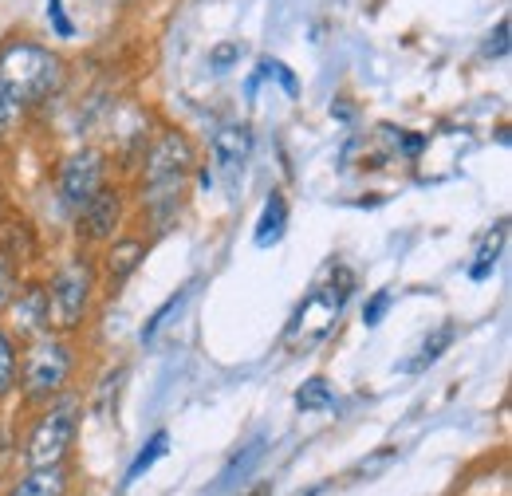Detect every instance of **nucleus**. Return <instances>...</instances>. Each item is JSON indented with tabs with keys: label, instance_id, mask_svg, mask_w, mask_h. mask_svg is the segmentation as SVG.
I'll use <instances>...</instances> for the list:
<instances>
[{
	"label": "nucleus",
	"instance_id": "f257e3e1",
	"mask_svg": "<svg viewBox=\"0 0 512 496\" xmlns=\"http://www.w3.org/2000/svg\"><path fill=\"white\" fill-rule=\"evenodd\" d=\"M197 170V146L186 130H162L142 158V201L146 213L166 229L186 197V182Z\"/></svg>",
	"mask_w": 512,
	"mask_h": 496
},
{
	"label": "nucleus",
	"instance_id": "f03ea898",
	"mask_svg": "<svg viewBox=\"0 0 512 496\" xmlns=\"http://www.w3.org/2000/svg\"><path fill=\"white\" fill-rule=\"evenodd\" d=\"M67 79L64 60L36 40H8L0 48V87L28 111L60 95Z\"/></svg>",
	"mask_w": 512,
	"mask_h": 496
},
{
	"label": "nucleus",
	"instance_id": "7ed1b4c3",
	"mask_svg": "<svg viewBox=\"0 0 512 496\" xmlns=\"http://www.w3.org/2000/svg\"><path fill=\"white\" fill-rule=\"evenodd\" d=\"M71 374H75V347L71 335L60 331H44L36 339H28L20 347V363H16V390L28 406H44L56 394L71 390Z\"/></svg>",
	"mask_w": 512,
	"mask_h": 496
},
{
	"label": "nucleus",
	"instance_id": "20e7f679",
	"mask_svg": "<svg viewBox=\"0 0 512 496\" xmlns=\"http://www.w3.org/2000/svg\"><path fill=\"white\" fill-rule=\"evenodd\" d=\"M48 311H52V331L60 335H75L95 304V292H99V268H95V256L87 252H75L56 264V272L48 276Z\"/></svg>",
	"mask_w": 512,
	"mask_h": 496
},
{
	"label": "nucleus",
	"instance_id": "39448f33",
	"mask_svg": "<svg viewBox=\"0 0 512 496\" xmlns=\"http://www.w3.org/2000/svg\"><path fill=\"white\" fill-rule=\"evenodd\" d=\"M79 394L64 390L52 402L40 406V418L24 437V469H44V465H64L71 457V445L79 434Z\"/></svg>",
	"mask_w": 512,
	"mask_h": 496
},
{
	"label": "nucleus",
	"instance_id": "423d86ee",
	"mask_svg": "<svg viewBox=\"0 0 512 496\" xmlns=\"http://www.w3.org/2000/svg\"><path fill=\"white\" fill-rule=\"evenodd\" d=\"M123 221H127V193L107 182L75 213V237L83 248H103L123 233Z\"/></svg>",
	"mask_w": 512,
	"mask_h": 496
},
{
	"label": "nucleus",
	"instance_id": "0eeeda50",
	"mask_svg": "<svg viewBox=\"0 0 512 496\" xmlns=\"http://www.w3.org/2000/svg\"><path fill=\"white\" fill-rule=\"evenodd\" d=\"M103 186H107V154L103 150L83 146V150L67 154L60 178H56V193H60L67 213H79Z\"/></svg>",
	"mask_w": 512,
	"mask_h": 496
},
{
	"label": "nucleus",
	"instance_id": "6e6552de",
	"mask_svg": "<svg viewBox=\"0 0 512 496\" xmlns=\"http://www.w3.org/2000/svg\"><path fill=\"white\" fill-rule=\"evenodd\" d=\"M8 331L16 343H28L44 331H52V311H48V288L40 280H20L12 300H8Z\"/></svg>",
	"mask_w": 512,
	"mask_h": 496
},
{
	"label": "nucleus",
	"instance_id": "1a4fd4ad",
	"mask_svg": "<svg viewBox=\"0 0 512 496\" xmlns=\"http://www.w3.org/2000/svg\"><path fill=\"white\" fill-rule=\"evenodd\" d=\"M351 292H335V288H320V292H312L300 311H296V319H292V327H288V339H296V343H304V347H316L323 343L327 335H331V327H335V319H339V311H343V300H347Z\"/></svg>",
	"mask_w": 512,
	"mask_h": 496
},
{
	"label": "nucleus",
	"instance_id": "9d476101",
	"mask_svg": "<svg viewBox=\"0 0 512 496\" xmlns=\"http://www.w3.org/2000/svg\"><path fill=\"white\" fill-rule=\"evenodd\" d=\"M146 252H150V241H142V237H123V233H119L111 245H103V256L95 260V268H99V284H107V288L127 284L130 276L142 268Z\"/></svg>",
	"mask_w": 512,
	"mask_h": 496
},
{
	"label": "nucleus",
	"instance_id": "9b49d317",
	"mask_svg": "<svg viewBox=\"0 0 512 496\" xmlns=\"http://www.w3.org/2000/svg\"><path fill=\"white\" fill-rule=\"evenodd\" d=\"M209 150H213V166L221 170V174H229V178H237L241 170H245V162H249V154H253V130L245 123H233V126H221L217 134H213V142H209Z\"/></svg>",
	"mask_w": 512,
	"mask_h": 496
},
{
	"label": "nucleus",
	"instance_id": "f8f14e48",
	"mask_svg": "<svg viewBox=\"0 0 512 496\" xmlns=\"http://www.w3.org/2000/svg\"><path fill=\"white\" fill-rule=\"evenodd\" d=\"M71 493V469L64 465H44V469H24L4 496H67Z\"/></svg>",
	"mask_w": 512,
	"mask_h": 496
},
{
	"label": "nucleus",
	"instance_id": "ddd939ff",
	"mask_svg": "<svg viewBox=\"0 0 512 496\" xmlns=\"http://www.w3.org/2000/svg\"><path fill=\"white\" fill-rule=\"evenodd\" d=\"M288 229V201L280 189H272V197L264 201L260 209V221H256V248H272Z\"/></svg>",
	"mask_w": 512,
	"mask_h": 496
},
{
	"label": "nucleus",
	"instance_id": "4468645a",
	"mask_svg": "<svg viewBox=\"0 0 512 496\" xmlns=\"http://www.w3.org/2000/svg\"><path fill=\"white\" fill-rule=\"evenodd\" d=\"M505 237H509V225H505V221H497L493 233H485V241L477 248V260L469 264V276H473V280H489V276H493V268H497V260H501V252H505Z\"/></svg>",
	"mask_w": 512,
	"mask_h": 496
},
{
	"label": "nucleus",
	"instance_id": "2eb2a0df",
	"mask_svg": "<svg viewBox=\"0 0 512 496\" xmlns=\"http://www.w3.org/2000/svg\"><path fill=\"white\" fill-rule=\"evenodd\" d=\"M16 363H20V343H16L12 331L0 323V406L16 394Z\"/></svg>",
	"mask_w": 512,
	"mask_h": 496
},
{
	"label": "nucleus",
	"instance_id": "dca6fc26",
	"mask_svg": "<svg viewBox=\"0 0 512 496\" xmlns=\"http://www.w3.org/2000/svg\"><path fill=\"white\" fill-rule=\"evenodd\" d=\"M453 335H457V327H453V323H442V327L422 343V351H418L410 363H402V371H426L430 363H438V359H442V351L453 343Z\"/></svg>",
	"mask_w": 512,
	"mask_h": 496
},
{
	"label": "nucleus",
	"instance_id": "f3484780",
	"mask_svg": "<svg viewBox=\"0 0 512 496\" xmlns=\"http://www.w3.org/2000/svg\"><path fill=\"white\" fill-rule=\"evenodd\" d=\"M296 406L304 414H316V410H331L335 406V394L327 386V378H308L300 390H296Z\"/></svg>",
	"mask_w": 512,
	"mask_h": 496
},
{
	"label": "nucleus",
	"instance_id": "a211bd4d",
	"mask_svg": "<svg viewBox=\"0 0 512 496\" xmlns=\"http://www.w3.org/2000/svg\"><path fill=\"white\" fill-rule=\"evenodd\" d=\"M166 449H170V434H166V430H158V434L146 441V449L134 457V465H130V473H127L130 481H138V477H142L158 457H166Z\"/></svg>",
	"mask_w": 512,
	"mask_h": 496
},
{
	"label": "nucleus",
	"instance_id": "6ab92c4d",
	"mask_svg": "<svg viewBox=\"0 0 512 496\" xmlns=\"http://www.w3.org/2000/svg\"><path fill=\"white\" fill-rule=\"evenodd\" d=\"M20 126H24V107H20V103L0 87V142H8Z\"/></svg>",
	"mask_w": 512,
	"mask_h": 496
},
{
	"label": "nucleus",
	"instance_id": "aec40b11",
	"mask_svg": "<svg viewBox=\"0 0 512 496\" xmlns=\"http://www.w3.org/2000/svg\"><path fill=\"white\" fill-rule=\"evenodd\" d=\"M16 284H20V268L0 252V319H4V308H8V300L16 292Z\"/></svg>",
	"mask_w": 512,
	"mask_h": 496
},
{
	"label": "nucleus",
	"instance_id": "412c9836",
	"mask_svg": "<svg viewBox=\"0 0 512 496\" xmlns=\"http://www.w3.org/2000/svg\"><path fill=\"white\" fill-rule=\"evenodd\" d=\"M390 300H394V292H390V288H379V292L363 304V327H379L383 315L390 311Z\"/></svg>",
	"mask_w": 512,
	"mask_h": 496
},
{
	"label": "nucleus",
	"instance_id": "4be33fe9",
	"mask_svg": "<svg viewBox=\"0 0 512 496\" xmlns=\"http://www.w3.org/2000/svg\"><path fill=\"white\" fill-rule=\"evenodd\" d=\"M481 56H485V60H501V56H509V20H501L497 32H489Z\"/></svg>",
	"mask_w": 512,
	"mask_h": 496
},
{
	"label": "nucleus",
	"instance_id": "5701e85b",
	"mask_svg": "<svg viewBox=\"0 0 512 496\" xmlns=\"http://www.w3.org/2000/svg\"><path fill=\"white\" fill-rule=\"evenodd\" d=\"M48 24H52V32H56L60 40H71V36H75V24L67 20L64 0H48Z\"/></svg>",
	"mask_w": 512,
	"mask_h": 496
},
{
	"label": "nucleus",
	"instance_id": "b1692460",
	"mask_svg": "<svg viewBox=\"0 0 512 496\" xmlns=\"http://www.w3.org/2000/svg\"><path fill=\"white\" fill-rule=\"evenodd\" d=\"M178 304H182V296H170V300H166V304H162V308L154 311V315H150V323H146V327H142V331H138V339H142V343H150V339H154V335H158V327H162V323H166V315H170V311L178 308Z\"/></svg>",
	"mask_w": 512,
	"mask_h": 496
},
{
	"label": "nucleus",
	"instance_id": "393cba45",
	"mask_svg": "<svg viewBox=\"0 0 512 496\" xmlns=\"http://www.w3.org/2000/svg\"><path fill=\"white\" fill-rule=\"evenodd\" d=\"M241 60V44L237 40H229V44H217L213 52H209V63L217 67V71H229L233 63Z\"/></svg>",
	"mask_w": 512,
	"mask_h": 496
},
{
	"label": "nucleus",
	"instance_id": "a878e982",
	"mask_svg": "<svg viewBox=\"0 0 512 496\" xmlns=\"http://www.w3.org/2000/svg\"><path fill=\"white\" fill-rule=\"evenodd\" d=\"M253 496H264V489H256V493Z\"/></svg>",
	"mask_w": 512,
	"mask_h": 496
}]
</instances>
